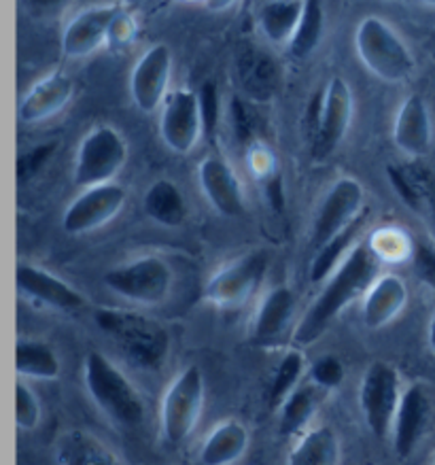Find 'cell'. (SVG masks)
<instances>
[{
  "instance_id": "b9f144b4",
  "label": "cell",
  "mask_w": 435,
  "mask_h": 465,
  "mask_svg": "<svg viewBox=\"0 0 435 465\" xmlns=\"http://www.w3.org/2000/svg\"><path fill=\"white\" fill-rule=\"evenodd\" d=\"M433 465H435V461H433Z\"/></svg>"
},
{
  "instance_id": "52a82bcc",
  "label": "cell",
  "mask_w": 435,
  "mask_h": 465,
  "mask_svg": "<svg viewBox=\"0 0 435 465\" xmlns=\"http://www.w3.org/2000/svg\"><path fill=\"white\" fill-rule=\"evenodd\" d=\"M103 282L119 298L132 304L155 306L168 298L173 289V268L157 255H143L122 266L111 268Z\"/></svg>"
},
{
  "instance_id": "277c9868",
  "label": "cell",
  "mask_w": 435,
  "mask_h": 465,
  "mask_svg": "<svg viewBox=\"0 0 435 465\" xmlns=\"http://www.w3.org/2000/svg\"><path fill=\"white\" fill-rule=\"evenodd\" d=\"M355 49L363 66L387 84H403L412 77L416 68L412 54L382 17H363L355 33Z\"/></svg>"
},
{
  "instance_id": "e0dca14e",
  "label": "cell",
  "mask_w": 435,
  "mask_h": 465,
  "mask_svg": "<svg viewBox=\"0 0 435 465\" xmlns=\"http://www.w3.org/2000/svg\"><path fill=\"white\" fill-rule=\"evenodd\" d=\"M198 181L208 203L219 215L241 217L244 213V193L234 168L222 155H208L198 168Z\"/></svg>"
},
{
  "instance_id": "5bb4252c",
  "label": "cell",
  "mask_w": 435,
  "mask_h": 465,
  "mask_svg": "<svg viewBox=\"0 0 435 465\" xmlns=\"http://www.w3.org/2000/svg\"><path fill=\"white\" fill-rule=\"evenodd\" d=\"M170 71H173V54L162 43L149 47L132 68L130 94L143 113H153L166 103Z\"/></svg>"
},
{
  "instance_id": "9c48e42d",
  "label": "cell",
  "mask_w": 435,
  "mask_h": 465,
  "mask_svg": "<svg viewBox=\"0 0 435 465\" xmlns=\"http://www.w3.org/2000/svg\"><path fill=\"white\" fill-rule=\"evenodd\" d=\"M363 187L355 179L342 177L330 187L312 222L311 244L314 253L363 215Z\"/></svg>"
},
{
  "instance_id": "30bf717a",
  "label": "cell",
  "mask_w": 435,
  "mask_h": 465,
  "mask_svg": "<svg viewBox=\"0 0 435 465\" xmlns=\"http://www.w3.org/2000/svg\"><path fill=\"white\" fill-rule=\"evenodd\" d=\"M266 272L268 255L263 251H253L213 274L206 282L204 298L222 308L241 306L262 287Z\"/></svg>"
},
{
  "instance_id": "f546056e",
  "label": "cell",
  "mask_w": 435,
  "mask_h": 465,
  "mask_svg": "<svg viewBox=\"0 0 435 465\" xmlns=\"http://www.w3.org/2000/svg\"><path fill=\"white\" fill-rule=\"evenodd\" d=\"M304 14V3H268L260 9L263 36L274 45H289Z\"/></svg>"
},
{
  "instance_id": "83f0119b",
  "label": "cell",
  "mask_w": 435,
  "mask_h": 465,
  "mask_svg": "<svg viewBox=\"0 0 435 465\" xmlns=\"http://www.w3.org/2000/svg\"><path fill=\"white\" fill-rule=\"evenodd\" d=\"M15 370L22 379L55 381L62 363L54 347L41 341H20L15 344Z\"/></svg>"
},
{
  "instance_id": "2e32d148",
  "label": "cell",
  "mask_w": 435,
  "mask_h": 465,
  "mask_svg": "<svg viewBox=\"0 0 435 465\" xmlns=\"http://www.w3.org/2000/svg\"><path fill=\"white\" fill-rule=\"evenodd\" d=\"M15 285L26 298L62 312H77L87 304V300L73 285L33 263H17Z\"/></svg>"
},
{
  "instance_id": "603a6c76",
  "label": "cell",
  "mask_w": 435,
  "mask_h": 465,
  "mask_svg": "<svg viewBox=\"0 0 435 465\" xmlns=\"http://www.w3.org/2000/svg\"><path fill=\"white\" fill-rule=\"evenodd\" d=\"M408 302V287L395 274H384L371 282L363 300V325L368 330H382L400 315Z\"/></svg>"
},
{
  "instance_id": "1f68e13d",
  "label": "cell",
  "mask_w": 435,
  "mask_h": 465,
  "mask_svg": "<svg viewBox=\"0 0 435 465\" xmlns=\"http://www.w3.org/2000/svg\"><path fill=\"white\" fill-rule=\"evenodd\" d=\"M325 30V11L319 3H304V14H302V20L298 24V30H295L293 41L289 43V52H292L293 58L304 60L311 55L314 49L319 47L321 39H323Z\"/></svg>"
},
{
  "instance_id": "44dd1931",
  "label": "cell",
  "mask_w": 435,
  "mask_h": 465,
  "mask_svg": "<svg viewBox=\"0 0 435 465\" xmlns=\"http://www.w3.org/2000/svg\"><path fill=\"white\" fill-rule=\"evenodd\" d=\"M54 457L58 465H125L104 440L81 427L60 433L54 446Z\"/></svg>"
},
{
  "instance_id": "74e56055",
  "label": "cell",
  "mask_w": 435,
  "mask_h": 465,
  "mask_svg": "<svg viewBox=\"0 0 435 465\" xmlns=\"http://www.w3.org/2000/svg\"><path fill=\"white\" fill-rule=\"evenodd\" d=\"M410 171H412L416 183L420 187V193H422V206H425V211L431 215V219L435 222V173L431 168L420 164V162H412V164H408Z\"/></svg>"
},
{
  "instance_id": "7a4b0ae2",
  "label": "cell",
  "mask_w": 435,
  "mask_h": 465,
  "mask_svg": "<svg viewBox=\"0 0 435 465\" xmlns=\"http://www.w3.org/2000/svg\"><path fill=\"white\" fill-rule=\"evenodd\" d=\"M84 385L90 400L106 419L125 430L138 427L144 420V401L117 363L100 351H90L84 361Z\"/></svg>"
},
{
  "instance_id": "60d3db41",
  "label": "cell",
  "mask_w": 435,
  "mask_h": 465,
  "mask_svg": "<svg viewBox=\"0 0 435 465\" xmlns=\"http://www.w3.org/2000/svg\"><path fill=\"white\" fill-rule=\"evenodd\" d=\"M429 347H431L435 353V317L431 319V323H429Z\"/></svg>"
},
{
  "instance_id": "7c38bea8",
  "label": "cell",
  "mask_w": 435,
  "mask_h": 465,
  "mask_svg": "<svg viewBox=\"0 0 435 465\" xmlns=\"http://www.w3.org/2000/svg\"><path fill=\"white\" fill-rule=\"evenodd\" d=\"M125 203H128V193L117 183L84 190L64 211L62 228L71 236L87 234V232L103 228L111 219H115Z\"/></svg>"
},
{
  "instance_id": "9a60e30c",
  "label": "cell",
  "mask_w": 435,
  "mask_h": 465,
  "mask_svg": "<svg viewBox=\"0 0 435 465\" xmlns=\"http://www.w3.org/2000/svg\"><path fill=\"white\" fill-rule=\"evenodd\" d=\"M124 11L119 5H96L81 11L62 35V52L66 58L81 60L109 43L113 24Z\"/></svg>"
},
{
  "instance_id": "5b68a950",
  "label": "cell",
  "mask_w": 435,
  "mask_h": 465,
  "mask_svg": "<svg viewBox=\"0 0 435 465\" xmlns=\"http://www.w3.org/2000/svg\"><path fill=\"white\" fill-rule=\"evenodd\" d=\"M206 387L198 366H187L170 382L162 400V433L166 444L181 446L187 442L200 423L204 411Z\"/></svg>"
},
{
  "instance_id": "d6a6232c",
  "label": "cell",
  "mask_w": 435,
  "mask_h": 465,
  "mask_svg": "<svg viewBox=\"0 0 435 465\" xmlns=\"http://www.w3.org/2000/svg\"><path fill=\"white\" fill-rule=\"evenodd\" d=\"M387 177L391 181V185H393L397 196L401 198L403 204H408L410 209L416 213H425L420 187H419V183H416L414 174H412V171H410L408 164L406 166H397V164L387 166Z\"/></svg>"
},
{
  "instance_id": "7402d4cb",
  "label": "cell",
  "mask_w": 435,
  "mask_h": 465,
  "mask_svg": "<svg viewBox=\"0 0 435 465\" xmlns=\"http://www.w3.org/2000/svg\"><path fill=\"white\" fill-rule=\"evenodd\" d=\"M295 311V295L289 287H276L257 308L251 323V338L260 347H272L285 338Z\"/></svg>"
},
{
  "instance_id": "ab89813d",
  "label": "cell",
  "mask_w": 435,
  "mask_h": 465,
  "mask_svg": "<svg viewBox=\"0 0 435 465\" xmlns=\"http://www.w3.org/2000/svg\"><path fill=\"white\" fill-rule=\"evenodd\" d=\"M266 193H268V200L270 204L274 206V209H282V204H285V193H282V185H281V179H270L268 185H266Z\"/></svg>"
},
{
  "instance_id": "d590c367",
  "label": "cell",
  "mask_w": 435,
  "mask_h": 465,
  "mask_svg": "<svg viewBox=\"0 0 435 465\" xmlns=\"http://www.w3.org/2000/svg\"><path fill=\"white\" fill-rule=\"evenodd\" d=\"M55 149H58V143H45V144H39V147L30 149L28 153H24L20 160H17V168H15V177L20 183L24 181L33 179L36 173L41 171L43 166L47 164L49 158L55 153Z\"/></svg>"
},
{
  "instance_id": "8d00e7d4",
  "label": "cell",
  "mask_w": 435,
  "mask_h": 465,
  "mask_svg": "<svg viewBox=\"0 0 435 465\" xmlns=\"http://www.w3.org/2000/svg\"><path fill=\"white\" fill-rule=\"evenodd\" d=\"M200 98V111H202V124H204V134L213 136L214 128L219 124V94L214 84H204L198 92Z\"/></svg>"
},
{
  "instance_id": "836d02e7",
  "label": "cell",
  "mask_w": 435,
  "mask_h": 465,
  "mask_svg": "<svg viewBox=\"0 0 435 465\" xmlns=\"http://www.w3.org/2000/svg\"><path fill=\"white\" fill-rule=\"evenodd\" d=\"M15 423L20 430H36L41 423V404L26 381L15 382Z\"/></svg>"
},
{
  "instance_id": "d4e9b609",
  "label": "cell",
  "mask_w": 435,
  "mask_h": 465,
  "mask_svg": "<svg viewBox=\"0 0 435 465\" xmlns=\"http://www.w3.org/2000/svg\"><path fill=\"white\" fill-rule=\"evenodd\" d=\"M342 444L330 425L312 427L302 433L287 457V465H340Z\"/></svg>"
},
{
  "instance_id": "d6986e66",
  "label": "cell",
  "mask_w": 435,
  "mask_h": 465,
  "mask_svg": "<svg viewBox=\"0 0 435 465\" xmlns=\"http://www.w3.org/2000/svg\"><path fill=\"white\" fill-rule=\"evenodd\" d=\"M429 419V395L420 382L403 389L393 420V449L400 459L412 455Z\"/></svg>"
},
{
  "instance_id": "ffe728a7",
  "label": "cell",
  "mask_w": 435,
  "mask_h": 465,
  "mask_svg": "<svg viewBox=\"0 0 435 465\" xmlns=\"http://www.w3.org/2000/svg\"><path fill=\"white\" fill-rule=\"evenodd\" d=\"M74 92L73 79L64 73H54L30 87V92L22 98L17 117L24 124H41L45 119L58 115L71 103Z\"/></svg>"
},
{
  "instance_id": "6da1fadb",
  "label": "cell",
  "mask_w": 435,
  "mask_h": 465,
  "mask_svg": "<svg viewBox=\"0 0 435 465\" xmlns=\"http://www.w3.org/2000/svg\"><path fill=\"white\" fill-rule=\"evenodd\" d=\"M378 272V253L370 244H355L349 257L327 279L325 287L312 300L308 311L295 325L292 341L295 347H312L331 323L340 317L346 306L352 304L359 295L368 293Z\"/></svg>"
},
{
  "instance_id": "4fadbf2b",
  "label": "cell",
  "mask_w": 435,
  "mask_h": 465,
  "mask_svg": "<svg viewBox=\"0 0 435 465\" xmlns=\"http://www.w3.org/2000/svg\"><path fill=\"white\" fill-rule=\"evenodd\" d=\"M352 119V92L342 77H333L325 87V103L317 134L312 138V155L317 162L330 158L344 141Z\"/></svg>"
},
{
  "instance_id": "4dcf8cb0",
  "label": "cell",
  "mask_w": 435,
  "mask_h": 465,
  "mask_svg": "<svg viewBox=\"0 0 435 465\" xmlns=\"http://www.w3.org/2000/svg\"><path fill=\"white\" fill-rule=\"evenodd\" d=\"M306 370V361L302 351L292 349L287 351L285 357H282L279 368H276L274 379L270 382L268 391V404L272 411H279V408L285 404V400L292 395L295 389L300 387V379Z\"/></svg>"
},
{
  "instance_id": "f1b7e54d",
  "label": "cell",
  "mask_w": 435,
  "mask_h": 465,
  "mask_svg": "<svg viewBox=\"0 0 435 465\" xmlns=\"http://www.w3.org/2000/svg\"><path fill=\"white\" fill-rule=\"evenodd\" d=\"M363 225H365V213L359 219H355V222H352L342 234L331 238L323 249H319L317 253H314L312 263H311L312 282H323L325 279H330V276L336 272L340 263H342L346 257H349L351 251L355 249L352 244H355L359 234H361Z\"/></svg>"
},
{
  "instance_id": "3957f363",
  "label": "cell",
  "mask_w": 435,
  "mask_h": 465,
  "mask_svg": "<svg viewBox=\"0 0 435 465\" xmlns=\"http://www.w3.org/2000/svg\"><path fill=\"white\" fill-rule=\"evenodd\" d=\"M94 322L136 366L160 370L170 353V334L162 323L143 312L124 308H98Z\"/></svg>"
},
{
  "instance_id": "cb8c5ba5",
  "label": "cell",
  "mask_w": 435,
  "mask_h": 465,
  "mask_svg": "<svg viewBox=\"0 0 435 465\" xmlns=\"http://www.w3.org/2000/svg\"><path fill=\"white\" fill-rule=\"evenodd\" d=\"M249 449V430L241 420L228 419L213 427L200 449L202 465H234Z\"/></svg>"
},
{
  "instance_id": "ba28073f",
  "label": "cell",
  "mask_w": 435,
  "mask_h": 465,
  "mask_svg": "<svg viewBox=\"0 0 435 465\" xmlns=\"http://www.w3.org/2000/svg\"><path fill=\"white\" fill-rule=\"evenodd\" d=\"M401 379L389 361H371L365 368L359 387V406L371 436L387 440L393 433V420L401 401Z\"/></svg>"
},
{
  "instance_id": "8992f818",
  "label": "cell",
  "mask_w": 435,
  "mask_h": 465,
  "mask_svg": "<svg viewBox=\"0 0 435 465\" xmlns=\"http://www.w3.org/2000/svg\"><path fill=\"white\" fill-rule=\"evenodd\" d=\"M128 160V144L111 125H98L79 144L74 158L73 181L77 187L106 185L117 177Z\"/></svg>"
},
{
  "instance_id": "ac0fdd59",
  "label": "cell",
  "mask_w": 435,
  "mask_h": 465,
  "mask_svg": "<svg viewBox=\"0 0 435 465\" xmlns=\"http://www.w3.org/2000/svg\"><path fill=\"white\" fill-rule=\"evenodd\" d=\"M431 117L419 94H410L397 111L393 125V143L408 158L419 160L431 149Z\"/></svg>"
},
{
  "instance_id": "484cf974",
  "label": "cell",
  "mask_w": 435,
  "mask_h": 465,
  "mask_svg": "<svg viewBox=\"0 0 435 465\" xmlns=\"http://www.w3.org/2000/svg\"><path fill=\"white\" fill-rule=\"evenodd\" d=\"M144 213L162 228H181L187 219V203L173 181L160 179L149 187L143 198Z\"/></svg>"
},
{
  "instance_id": "e575fe53",
  "label": "cell",
  "mask_w": 435,
  "mask_h": 465,
  "mask_svg": "<svg viewBox=\"0 0 435 465\" xmlns=\"http://www.w3.org/2000/svg\"><path fill=\"white\" fill-rule=\"evenodd\" d=\"M308 374H311L312 385H317L319 389H323V391L330 393L336 387L342 385L344 366L336 355H325L312 363L311 372Z\"/></svg>"
},
{
  "instance_id": "8fae6325",
  "label": "cell",
  "mask_w": 435,
  "mask_h": 465,
  "mask_svg": "<svg viewBox=\"0 0 435 465\" xmlns=\"http://www.w3.org/2000/svg\"><path fill=\"white\" fill-rule=\"evenodd\" d=\"M202 132H204V124H202L198 94L187 87L170 92L162 106L160 119L163 144L176 155H187L195 149Z\"/></svg>"
},
{
  "instance_id": "f35d334b",
  "label": "cell",
  "mask_w": 435,
  "mask_h": 465,
  "mask_svg": "<svg viewBox=\"0 0 435 465\" xmlns=\"http://www.w3.org/2000/svg\"><path fill=\"white\" fill-rule=\"evenodd\" d=\"M412 266L416 276L435 289V249L427 242H419L412 251Z\"/></svg>"
},
{
  "instance_id": "4316f807",
  "label": "cell",
  "mask_w": 435,
  "mask_h": 465,
  "mask_svg": "<svg viewBox=\"0 0 435 465\" xmlns=\"http://www.w3.org/2000/svg\"><path fill=\"white\" fill-rule=\"evenodd\" d=\"M323 389L317 385H300L295 391L285 400V404L279 408V427L282 436H295V433L304 431L314 414H317V408L325 398Z\"/></svg>"
}]
</instances>
